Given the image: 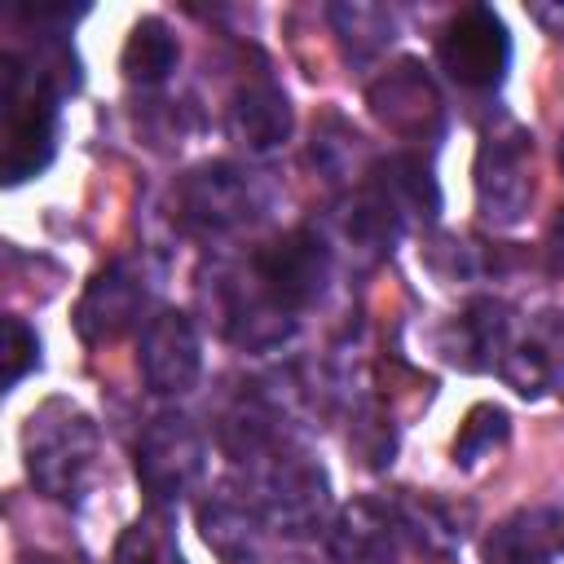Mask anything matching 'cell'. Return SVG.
<instances>
[{"label":"cell","mask_w":564,"mask_h":564,"mask_svg":"<svg viewBox=\"0 0 564 564\" xmlns=\"http://www.w3.org/2000/svg\"><path fill=\"white\" fill-rule=\"evenodd\" d=\"M115 564H185V555L163 520H137L132 529H123Z\"/></svg>","instance_id":"obj_23"},{"label":"cell","mask_w":564,"mask_h":564,"mask_svg":"<svg viewBox=\"0 0 564 564\" xmlns=\"http://www.w3.org/2000/svg\"><path fill=\"white\" fill-rule=\"evenodd\" d=\"M397 520H401V533L414 538L427 555H454L467 538V511H458L454 502H441L432 494H410V498H397Z\"/></svg>","instance_id":"obj_18"},{"label":"cell","mask_w":564,"mask_h":564,"mask_svg":"<svg viewBox=\"0 0 564 564\" xmlns=\"http://www.w3.org/2000/svg\"><path fill=\"white\" fill-rule=\"evenodd\" d=\"M330 22L357 62L375 57L392 40V13L383 4H330Z\"/></svg>","instance_id":"obj_21"},{"label":"cell","mask_w":564,"mask_h":564,"mask_svg":"<svg viewBox=\"0 0 564 564\" xmlns=\"http://www.w3.org/2000/svg\"><path fill=\"white\" fill-rule=\"evenodd\" d=\"M401 520L392 502L357 498L339 507L330 524V555L339 564H397L401 555Z\"/></svg>","instance_id":"obj_12"},{"label":"cell","mask_w":564,"mask_h":564,"mask_svg":"<svg viewBox=\"0 0 564 564\" xmlns=\"http://www.w3.org/2000/svg\"><path fill=\"white\" fill-rule=\"evenodd\" d=\"M551 388H555V392H560V397H564V357H560V361H555V375H551Z\"/></svg>","instance_id":"obj_27"},{"label":"cell","mask_w":564,"mask_h":564,"mask_svg":"<svg viewBox=\"0 0 564 564\" xmlns=\"http://www.w3.org/2000/svg\"><path fill=\"white\" fill-rule=\"evenodd\" d=\"M26 476L44 498L75 502L97 476V427L79 405L48 401L31 410L22 432Z\"/></svg>","instance_id":"obj_1"},{"label":"cell","mask_w":564,"mask_h":564,"mask_svg":"<svg viewBox=\"0 0 564 564\" xmlns=\"http://www.w3.org/2000/svg\"><path fill=\"white\" fill-rule=\"evenodd\" d=\"M405 225H410V212L392 198V189L366 167V176H361V185H357V194H352V203H348V212H344V234H348V242L357 247V251H366L370 260H379V256H388L392 247H397V238L405 234Z\"/></svg>","instance_id":"obj_15"},{"label":"cell","mask_w":564,"mask_h":564,"mask_svg":"<svg viewBox=\"0 0 564 564\" xmlns=\"http://www.w3.org/2000/svg\"><path fill=\"white\" fill-rule=\"evenodd\" d=\"M507 436H511V419L502 405H471L454 436V467H463V471L480 467L485 458H494L507 445Z\"/></svg>","instance_id":"obj_20"},{"label":"cell","mask_w":564,"mask_h":564,"mask_svg":"<svg viewBox=\"0 0 564 564\" xmlns=\"http://www.w3.org/2000/svg\"><path fill=\"white\" fill-rule=\"evenodd\" d=\"M264 207L260 185L238 163H203L181 176L176 185V212L194 234H234L247 220H256Z\"/></svg>","instance_id":"obj_7"},{"label":"cell","mask_w":564,"mask_h":564,"mask_svg":"<svg viewBox=\"0 0 564 564\" xmlns=\"http://www.w3.org/2000/svg\"><path fill=\"white\" fill-rule=\"evenodd\" d=\"M0 115H4V154L0 172L9 185L40 176L57 145V88L44 70H26L18 53L0 57Z\"/></svg>","instance_id":"obj_2"},{"label":"cell","mask_w":564,"mask_h":564,"mask_svg":"<svg viewBox=\"0 0 564 564\" xmlns=\"http://www.w3.org/2000/svg\"><path fill=\"white\" fill-rule=\"evenodd\" d=\"M251 471V489H256V511L260 520H269L278 533L291 538H308L326 524L330 511V489H326V471L286 436L269 441L260 454H251L247 463H238Z\"/></svg>","instance_id":"obj_3"},{"label":"cell","mask_w":564,"mask_h":564,"mask_svg":"<svg viewBox=\"0 0 564 564\" xmlns=\"http://www.w3.org/2000/svg\"><path fill=\"white\" fill-rule=\"evenodd\" d=\"M436 53L454 84L498 88L511 66V35H507V22L489 4H467L445 22Z\"/></svg>","instance_id":"obj_8"},{"label":"cell","mask_w":564,"mask_h":564,"mask_svg":"<svg viewBox=\"0 0 564 564\" xmlns=\"http://www.w3.org/2000/svg\"><path fill=\"white\" fill-rule=\"evenodd\" d=\"M35 564H57V560H35Z\"/></svg>","instance_id":"obj_28"},{"label":"cell","mask_w":564,"mask_h":564,"mask_svg":"<svg viewBox=\"0 0 564 564\" xmlns=\"http://www.w3.org/2000/svg\"><path fill=\"white\" fill-rule=\"evenodd\" d=\"M533 141L516 123H498L480 137L476 150V207L489 225L511 229L524 220L533 198V172H529Z\"/></svg>","instance_id":"obj_6"},{"label":"cell","mask_w":564,"mask_h":564,"mask_svg":"<svg viewBox=\"0 0 564 564\" xmlns=\"http://www.w3.org/2000/svg\"><path fill=\"white\" fill-rule=\"evenodd\" d=\"M498 375H502L520 397H538L542 388H551V375H555L551 344H546L542 335L511 339V348H507L502 361H498Z\"/></svg>","instance_id":"obj_22"},{"label":"cell","mask_w":564,"mask_h":564,"mask_svg":"<svg viewBox=\"0 0 564 564\" xmlns=\"http://www.w3.org/2000/svg\"><path fill=\"white\" fill-rule=\"evenodd\" d=\"M560 163H564V141H560Z\"/></svg>","instance_id":"obj_29"},{"label":"cell","mask_w":564,"mask_h":564,"mask_svg":"<svg viewBox=\"0 0 564 564\" xmlns=\"http://www.w3.org/2000/svg\"><path fill=\"white\" fill-rule=\"evenodd\" d=\"M546 260H551L555 273H564V207H560L555 220H551V234H546Z\"/></svg>","instance_id":"obj_26"},{"label":"cell","mask_w":564,"mask_h":564,"mask_svg":"<svg viewBox=\"0 0 564 564\" xmlns=\"http://www.w3.org/2000/svg\"><path fill=\"white\" fill-rule=\"evenodd\" d=\"M480 555L485 564H564V516L551 507H520L489 529Z\"/></svg>","instance_id":"obj_14"},{"label":"cell","mask_w":564,"mask_h":564,"mask_svg":"<svg viewBox=\"0 0 564 564\" xmlns=\"http://www.w3.org/2000/svg\"><path fill=\"white\" fill-rule=\"evenodd\" d=\"M511 339H516V317H511V308L502 300L480 295V300H471L463 308V317H458V352H463V366H471V370H489L494 366L498 370V361L511 348Z\"/></svg>","instance_id":"obj_17"},{"label":"cell","mask_w":564,"mask_h":564,"mask_svg":"<svg viewBox=\"0 0 564 564\" xmlns=\"http://www.w3.org/2000/svg\"><path fill=\"white\" fill-rule=\"evenodd\" d=\"M176 62H181V44H176V35H172V26L163 18L132 22V31L123 40V57H119V66H123V75L132 84H141V88L163 84L176 70Z\"/></svg>","instance_id":"obj_19"},{"label":"cell","mask_w":564,"mask_h":564,"mask_svg":"<svg viewBox=\"0 0 564 564\" xmlns=\"http://www.w3.org/2000/svg\"><path fill=\"white\" fill-rule=\"evenodd\" d=\"M40 366V339L22 317H4V383H22Z\"/></svg>","instance_id":"obj_24"},{"label":"cell","mask_w":564,"mask_h":564,"mask_svg":"<svg viewBox=\"0 0 564 564\" xmlns=\"http://www.w3.org/2000/svg\"><path fill=\"white\" fill-rule=\"evenodd\" d=\"M357 150H361V137H357V132H348L344 123H339V137H335V141L326 137V128H317V132H313V163H317L330 181H339V176H348V172H352Z\"/></svg>","instance_id":"obj_25"},{"label":"cell","mask_w":564,"mask_h":564,"mask_svg":"<svg viewBox=\"0 0 564 564\" xmlns=\"http://www.w3.org/2000/svg\"><path fill=\"white\" fill-rule=\"evenodd\" d=\"M251 273H256V286L264 291V300L273 308H282L286 317H295L300 308L317 304L330 282V247L322 242L317 229L300 225V229H286L273 242H264L251 256Z\"/></svg>","instance_id":"obj_4"},{"label":"cell","mask_w":564,"mask_h":564,"mask_svg":"<svg viewBox=\"0 0 564 564\" xmlns=\"http://www.w3.org/2000/svg\"><path fill=\"white\" fill-rule=\"evenodd\" d=\"M291 97L269 75H247L229 97V132L251 154H273L291 141Z\"/></svg>","instance_id":"obj_13"},{"label":"cell","mask_w":564,"mask_h":564,"mask_svg":"<svg viewBox=\"0 0 564 564\" xmlns=\"http://www.w3.org/2000/svg\"><path fill=\"white\" fill-rule=\"evenodd\" d=\"M207 471V441L194 419L159 414L137 436V480L154 507L181 502Z\"/></svg>","instance_id":"obj_5"},{"label":"cell","mask_w":564,"mask_h":564,"mask_svg":"<svg viewBox=\"0 0 564 564\" xmlns=\"http://www.w3.org/2000/svg\"><path fill=\"white\" fill-rule=\"evenodd\" d=\"M198 529L220 564H260V511L256 507L229 494H216L198 507Z\"/></svg>","instance_id":"obj_16"},{"label":"cell","mask_w":564,"mask_h":564,"mask_svg":"<svg viewBox=\"0 0 564 564\" xmlns=\"http://www.w3.org/2000/svg\"><path fill=\"white\" fill-rule=\"evenodd\" d=\"M145 269H137L132 260H110L79 295L75 304V330L88 344H110L119 339L145 308Z\"/></svg>","instance_id":"obj_11"},{"label":"cell","mask_w":564,"mask_h":564,"mask_svg":"<svg viewBox=\"0 0 564 564\" xmlns=\"http://www.w3.org/2000/svg\"><path fill=\"white\" fill-rule=\"evenodd\" d=\"M375 119L405 137V141H427L441 132V119H445V106H441V93L432 84V75L419 66V62H397L392 70H383L370 93H366Z\"/></svg>","instance_id":"obj_9"},{"label":"cell","mask_w":564,"mask_h":564,"mask_svg":"<svg viewBox=\"0 0 564 564\" xmlns=\"http://www.w3.org/2000/svg\"><path fill=\"white\" fill-rule=\"evenodd\" d=\"M203 344L185 313L163 308L141 330V379L159 397H185L198 383Z\"/></svg>","instance_id":"obj_10"}]
</instances>
